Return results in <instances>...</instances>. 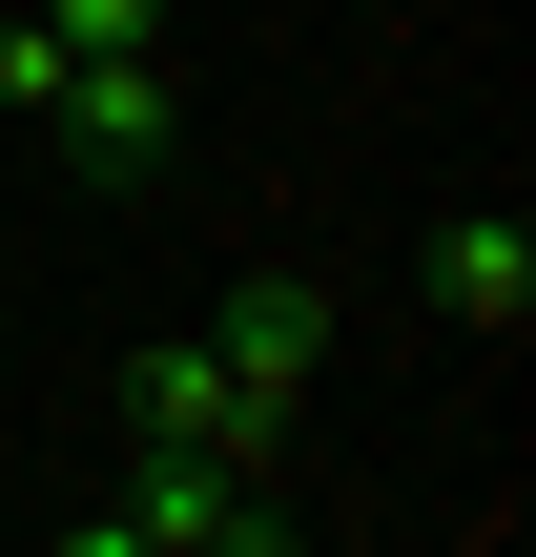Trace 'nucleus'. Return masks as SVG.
I'll return each instance as SVG.
<instances>
[{"label": "nucleus", "instance_id": "f257e3e1", "mask_svg": "<svg viewBox=\"0 0 536 557\" xmlns=\"http://www.w3.org/2000/svg\"><path fill=\"white\" fill-rule=\"evenodd\" d=\"M62 557H289V496L227 475V455H145L124 434V496H83Z\"/></svg>", "mask_w": 536, "mask_h": 557}, {"label": "nucleus", "instance_id": "f03ea898", "mask_svg": "<svg viewBox=\"0 0 536 557\" xmlns=\"http://www.w3.org/2000/svg\"><path fill=\"white\" fill-rule=\"evenodd\" d=\"M21 124H41V145H62L83 186H145V165L186 145V83H165V41H103V62H62V83H41Z\"/></svg>", "mask_w": 536, "mask_h": 557}, {"label": "nucleus", "instance_id": "7ed1b4c3", "mask_svg": "<svg viewBox=\"0 0 536 557\" xmlns=\"http://www.w3.org/2000/svg\"><path fill=\"white\" fill-rule=\"evenodd\" d=\"M124 434H145V455H227V475H289V413H269V393H227V351H207V331L124 351Z\"/></svg>", "mask_w": 536, "mask_h": 557}, {"label": "nucleus", "instance_id": "20e7f679", "mask_svg": "<svg viewBox=\"0 0 536 557\" xmlns=\"http://www.w3.org/2000/svg\"><path fill=\"white\" fill-rule=\"evenodd\" d=\"M207 351H227V393H269V413H289V393L331 372V289H310V269H248V289L207 310Z\"/></svg>", "mask_w": 536, "mask_h": 557}, {"label": "nucleus", "instance_id": "39448f33", "mask_svg": "<svg viewBox=\"0 0 536 557\" xmlns=\"http://www.w3.org/2000/svg\"><path fill=\"white\" fill-rule=\"evenodd\" d=\"M413 289H434L454 331H496V351H516V331H536V227H516V207H454V227L413 248Z\"/></svg>", "mask_w": 536, "mask_h": 557}, {"label": "nucleus", "instance_id": "423d86ee", "mask_svg": "<svg viewBox=\"0 0 536 557\" xmlns=\"http://www.w3.org/2000/svg\"><path fill=\"white\" fill-rule=\"evenodd\" d=\"M41 41H62V62H103V41H165V0H41Z\"/></svg>", "mask_w": 536, "mask_h": 557}, {"label": "nucleus", "instance_id": "0eeeda50", "mask_svg": "<svg viewBox=\"0 0 536 557\" xmlns=\"http://www.w3.org/2000/svg\"><path fill=\"white\" fill-rule=\"evenodd\" d=\"M41 83H62V41H41V21H0V124H21Z\"/></svg>", "mask_w": 536, "mask_h": 557}]
</instances>
